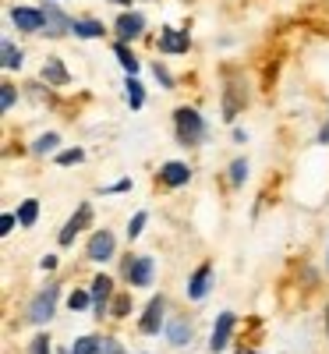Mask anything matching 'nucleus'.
Here are the masks:
<instances>
[{
    "mask_svg": "<svg viewBox=\"0 0 329 354\" xmlns=\"http://www.w3.org/2000/svg\"><path fill=\"white\" fill-rule=\"evenodd\" d=\"M174 124H177V138H181L184 145H198V142L205 138V121H202L195 110H188V107H181V110L174 114Z\"/></svg>",
    "mask_w": 329,
    "mask_h": 354,
    "instance_id": "f257e3e1",
    "label": "nucleus"
},
{
    "mask_svg": "<svg viewBox=\"0 0 329 354\" xmlns=\"http://www.w3.org/2000/svg\"><path fill=\"white\" fill-rule=\"evenodd\" d=\"M57 294H60V287H57V283H50V287H43V290H39V294L32 298V305H29V323L43 326L47 319H53Z\"/></svg>",
    "mask_w": 329,
    "mask_h": 354,
    "instance_id": "f03ea898",
    "label": "nucleus"
},
{
    "mask_svg": "<svg viewBox=\"0 0 329 354\" xmlns=\"http://www.w3.org/2000/svg\"><path fill=\"white\" fill-rule=\"evenodd\" d=\"M244 99H248V92H244L241 78H237V75H227V96H223V117H227V121H234V117H237V110L244 107Z\"/></svg>",
    "mask_w": 329,
    "mask_h": 354,
    "instance_id": "7ed1b4c3",
    "label": "nucleus"
},
{
    "mask_svg": "<svg viewBox=\"0 0 329 354\" xmlns=\"http://www.w3.org/2000/svg\"><path fill=\"white\" fill-rule=\"evenodd\" d=\"M124 277L135 283V287H146L153 280V259H128L124 262Z\"/></svg>",
    "mask_w": 329,
    "mask_h": 354,
    "instance_id": "20e7f679",
    "label": "nucleus"
},
{
    "mask_svg": "<svg viewBox=\"0 0 329 354\" xmlns=\"http://www.w3.org/2000/svg\"><path fill=\"white\" fill-rule=\"evenodd\" d=\"M231 333H234V312H220V319H216V329H213L209 347H213V351H223V347L231 344Z\"/></svg>",
    "mask_w": 329,
    "mask_h": 354,
    "instance_id": "39448f33",
    "label": "nucleus"
},
{
    "mask_svg": "<svg viewBox=\"0 0 329 354\" xmlns=\"http://www.w3.org/2000/svg\"><path fill=\"white\" fill-rule=\"evenodd\" d=\"M92 223V205H81V210L64 223V231H60V244H71L75 241V234L81 231V227H89Z\"/></svg>",
    "mask_w": 329,
    "mask_h": 354,
    "instance_id": "423d86ee",
    "label": "nucleus"
},
{
    "mask_svg": "<svg viewBox=\"0 0 329 354\" xmlns=\"http://www.w3.org/2000/svg\"><path fill=\"white\" fill-rule=\"evenodd\" d=\"M110 290H114V280L107 273H99L92 280V308H96V316L103 319V312H107V301H110Z\"/></svg>",
    "mask_w": 329,
    "mask_h": 354,
    "instance_id": "0eeeda50",
    "label": "nucleus"
},
{
    "mask_svg": "<svg viewBox=\"0 0 329 354\" xmlns=\"http://www.w3.org/2000/svg\"><path fill=\"white\" fill-rule=\"evenodd\" d=\"M43 14H47V25H43V29H47V36H53V39H57V36H68V32L75 29V22H68V18L60 14V8H53V4H47Z\"/></svg>",
    "mask_w": 329,
    "mask_h": 354,
    "instance_id": "6e6552de",
    "label": "nucleus"
},
{
    "mask_svg": "<svg viewBox=\"0 0 329 354\" xmlns=\"http://www.w3.org/2000/svg\"><path fill=\"white\" fill-rule=\"evenodd\" d=\"M14 25L22 29V32H36V29H43L47 25V14L43 11H32V8H14Z\"/></svg>",
    "mask_w": 329,
    "mask_h": 354,
    "instance_id": "1a4fd4ad",
    "label": "nucleus"
},
{
    "mask_svg": "<svg viewBox=\"0 0 329 354\" xmlns=\"http://www.w3.org/2000/svg\"><path fill=\"white\" fill-rule=\"evenodd\" d=\"M114 255V234H92V241H89V259L92 262H107Z\"/></svg>",
    "mask_w": 329,
    "mask_h": 354,
    "instance_id": "9d476101",
    "label": "nucleus"
},
{
    "mask_svg": "<svg viewBox=\"0 0 329 354\" xmlns=\"http://www.w3.org/2000/svg\"><path fill=\"white\" fill-rule=\"evenodd\" d=\"M209 277H213V269H209V266H198V273H195L192 283H188L192 301H202V298H205V290H209Z\"/></svg>",
    "mask_w": 329,
    "mask_h": 354,
    "instance_id": "9b49d317",
    "label": "nucleus"
},
{
    "mask_svg": "<svg viewBox=\"0 0 329 354\" xmlns=\"http://www.w3.org/2000/svg\"><path fill=\"white\" fill-rule=\"evenodd\" d=\"M163 181L170 184V188H181V184H188V177H192V170L184 163H167L163 166V174H159Z\"/></svg>",
    "mask_w": 329,
    "mask_h": 354,
    "instance_id": "f8f14e48",
    "label": "nucleus"
},
{
    "mask_svg": "<svg viewBox=\"0 0 329 354\" xmlns=\"http://www.w3.org/2000/svg\"><path fill=\"white\" fill-rule=\"evenodd\" d=\"M159 323H163V298H153L146 319H142V333H159Z\"/></svg>",
    "mask_w": 329,
    "mask_h": 354,
    "instance_id": "ddd939ff",
    "label": "nucleus"
},
{
    "mask_svg": "<svg viewBox=\"0 0 329 354\" xmlns=\"http://www.w3.org/2000/svg\"><path fill=\"white\" fill-rule=\"evenodd\" d=\"M159 50H163V53H184V50H188V36L167 29V32L159 36Z\"/></svg>",
    "mask_w": 329,
    "mask_h": 354,
    "instance_id": "4468645a",
    "label": "nucleus"
},
{
    "mask_svg": "<svg viewBox=\"0 0 329 354\" xmlns=\"http://www.w3.org/2000/svg\"><path fill=\"white\" fill-rule=\"evenodd\" d=\"M142 29H146L142 14H120V18H117V32H120V39H135Z\"/></svg>",
    "mask_w": 329,
    "mask_h": 354,
    "instance_id": "2eb2a0df",
    "label": "nucleus"
},
{
    "mask_svg": "<svg viewBox=\"0 0 329 354\" xmlns=\"http://www.w3.org/2000/svg\"><path fill=\"white\" fill-rule=\"evenodd\" d=\"M167 337H170V344H177V347H188V344H192V326L184 323V319H174V323L167 326Z\"/></svg>",
    "mask_w": 329,
    "mask_h": 354,
    "instance_id": "dca6fc26",
    "label": "nucleus"
},
{
    "mask_svg": "<svg viewBox=\"0 0 329 354\" xmlns=\"http://www.w3.org/2000/svg\"><path fill=\"white\" fill-rule=\"evenodd\" d=\"M43 81H50V86H68V71L60 60H47L43 64Z\"/></svg>",
    "mask_w": 329,
    "mask_h": 354,
    "instance_id": "f3484780",
    "label": "nucleus"
},
{
    "mask_svg": "<svg viewBox=\"0 0 329 354\" xmlns=\"http://www.w3.org/2000/svg\"><path fill=\"white\" fill-rule=\"evenodd\" d=\"M0 60H4V68H22V50H18L14 43H4V47H0Z\"/></svg>",
    "mask_w": 329,
    "mask_h": 354,
    "instance_id": "a211bd4d",
    "label": "nucleus"
},
{
    "mask_svg": "<svg viewBox=\"0 0 329 354\" xmlns=\"http://www.w3.org/2000/svg\"><path fill=\"white\" fill-rule=\"evenodd\" d=\"M36 216H39V202H36V199H25L22 210H18V223H22V227H32Z\"/></svg>",
    "mask_w": 329,
    "mask_h": 354,
    "instance_id": "6ab92c4d",
    "label": "nucleus"
},
{
    "mask_svg": "<svg viewBox=\"0 0 329 354\" xmlns=\"http://www.w3.org/2000/svg\"><path fill=\"white\" fill-rule=\"evenodd\" d=\"M71 32L81 36V39H99V36H103V25H99V22H75Z\"/></svg>",
    "mask_w": 329,
    "mask_h": 354,
    "instance_id": "aec40b11",
    "label": "nucleus"
},
{
    "mask_svg": "<svg viewBox=\"0 0 329 354\" xmlns=\"http://www.w3.org/2000/svg\"><path fill=\"white\" fill-rule=\"evenodd\" d=\"M71 354H99V340L96 337H81V340H75Z\"/></svg>",
    "mask_w": 329,
    "mask_h": 354,
    "instance_id": "412c9836",
    "label": "nucleus"
},
{
    "mask_svg": "<svg viewBox=\"0 0 329 354\" xmlns=\"http://www.w3.org/2000/svg\"><path fill=\"white\" fill-rule=\"evenodd\" d=\"M117 57H120V64H124V71H128V75H135V71H138V60H135V53H131L128 47H117Z\"/></svg>",
    "mask_w": 329,
    "mask_h": 354,
    "instance_id": "4be33fe9",
    "label": "nucleus"
},
{
    "mask_svg": "<svg viewBox=\"0 0 329 354\" xmlns=\"http://www.w3.org/2000/svg\"><path fill=\"white\" fill-rule=\"evenodd\" d=\"M142 99H146V89H142L138 81H128V103H131V110L142 107Z\"/></svg>",
    "mask_w": 329,
    "mask_h": 354,
    "instance_id": "5701e85b",
    "label": "nucleus"
},
{
    "mask_svg": "<svg viewBox=\"0 0 329 354\" xmlns=\"http://www.w3.org/2000/svg\"><path fill=\"white\" fill-rule=\"evenodd\" d=\"M244 177H248V163H244V160H234V163H231V184H241Z\"/></svg>",
    "mask_w": 329,
    "mask_h": 354,
    "instance_id": "b1692460",
    "label": "nucleus"
},
{
    "mask_svg": "<svg viewBox=\"0 0 329 354\" xmlns=\"http://www.w3.org/2000/svg\"><path fill=\"white\" fill-rule=\"evenodd\" d=\"M114 316H128V312H131V294H120V298H114Z\"/></svg>",
    "mask_w": 329,
    "mask_h": 354,
    "instance_id": "393cba45",
    "label": "nucleus"
},
{
    "mask_svg": "<svg viewBox=\"0 0 329 354\" xmlns=\"http://www.w3.org/2000/svg\"><path fill=\"white\" fill-rule=\"evenodd\" d=\"M92 305V298L85 294V290H75L71 294V312H81V308H89Z\"/></svg>",
    "mask_w": 329,
    "mask_h": 354,
    "instance_id": "a878e982",
    "label": "nucleus"
},
{
    "mask_svg": "<svg viewBox=\"0 0 329 354\" xmlns=\"http://www.w3.org/2000/svg\"><path fill=\"white\" fill-rule=\"evenodd\" d=\"M81 156H85L81 149H68V153L57 156V163H60V166H71V163H81Z\"/></svg>",
    "mask_w": 329,
    "mask_h": 354,
    "instance_id": "bb28decb",
    "label": "nucleus"
},
{
    "mask_svg": "<svg viewBox=\"0 0 329 354\" xmlns=\"http://www.w3.org/2000/svg\"><path fill=\"white\" fill-rule=\"evenodd\" d=\"M99 354H124V347H120L114 337H107V340H99Z\"/></svg>",
    "mask_w": 329,
    "mask_h": 354,
    "instance_id": "cd10ccee",
    "label": "nucleus"
},
{
    "mask_svg": "<svg viewBox=\"0 0 329 354\" xmlns=\"http://www.w3.org/2000/svg\"><path fill=\"white\" fill-rule=\"evenodd\" d=\"M53 145H57V135H43V138H36L32 149H36V153H50Z\"/></svg>",
    "mask_w": 329,
    "mask_h": 354,
    "instance_id": "c85d7f7f",
    "label": "nucleus"
},
{
    "mask_svg": "<svg viewBox=\"0 0 329 354\" xmlns=\"http://www.w3.org/2000/svg\"><path fill=\"white\" fill-rule=\"evenodd\" d=\"M32 354H50V337L47 333H39V337L32 340Z\"/></svg>",
    "mask_w": 329,
    "mask_h": 354,
    "instance_id": "c756f323",
    "label": "nucleus"
},
{
    "mask_svg": "<svg viewBox=\"0 0 329 354\" xmlns=\"http://www.w3.org/2000/svg\"><path fill=\"white\" fill-rule=\"evenodd\" d=\"M0 107H4V110L14 107V86H4V89H0Z\"/></svg>",
    "mask_w": 329,
    "mask_h": 354,
    "instance_id": "7c9ffc66",
    "label": "nucleus"
},
{
    "mask_svg": "<svg viewBox=\"0 0 329 354\" xmlns=\"http://www.w3.org/2000/svg\"><path fill=\"white\" fill-rule=\"evenodd\" d=\"M142 227H146V213H138V216L128 223V238H138V234H142Z\"/></svg>",
    "mask_w": 329,
    "mask_h": 354,
    "instance_id": "2f4dec72",
    "label": "nucleus"
},
{
    "mask_svg": "<svg viewBox=\"0 0 329 354\" xmlns=\"http://www.w3.org/2000/svg\"><path fill=\"white\" fill-rule=\"evenodd\" d=\"M0 231H4V234H11V231H14V216H11V213H8L4 220H0Z\"/></svg>",
    "mask_w": 329,
    "mask_h": 354,
    "instance_id": "473e14b6",
    "label": "nucleus"
},
{
    "mask_svg": "<svg viewBox=\"0 0 329 354\" xmlns=\"http://www.w3.org/2000/svg\"><path fill=\"white\" fill-rule=\"evenodd\" d=\"M156 78H159V81H163V86H174V78H170V75H167V71H163V68H159V64H156Z\"/></svg>",
    "mask_w": 329,
    "mask_h": 354,
    "instance_id": "72a5a7b5",
    "label": "nucleus"
},
{
    "mask_svg": "<svg viewBox=\"0 0 329 354\" xmlns=\"http://www.w3.org/2000/svg\"><path fill=\"white\" fill-rule=\"evenodd\" d=\"M39 266H43V269H57V259H53V255H47V259L39 262Z\"/></svg>",
    "mask_w": 329,
    "mask_h": 354,
    "instance_id": "f704fd0d",
    "label": "nucleus"
},
{
    "mask_svg": "<svg viewBox=\"0 0 329 354\" xmlns=\"http://www.w3.org/2000/svg\"><path fill=\"white\" fill-rule=\"evenodd\" d=\"M319 142H329V124H326V128L319 131Z\"/></svg>",
    "mask_w": 329,
    "mask_h": 354,
    "instance_id": "c9c22d12",
    "label": "nucleus"
},
{
    "mask_svg": "<svg viewBox=\"0 0 329 354\" xmlns=\"http://www.w3.org/2000/svg\"><path fill=\"white\" fill-rule=\"evenodd\" d=\"M237 354H255V351H244V347H241V351H237Z\"/></svg>",
    "mask_w": 329,
    "mask_h": 354,
    "instance_id": "e433bc0d",
    "label": "nucleus"
},
{
    "mask_svg": "<svg viewBox=\"0 0 329 354\" xmlns=\"http://www.w3.org/2000/svg\"><path fill=\"white\" fill-rule=\"evenodd\" d=\"M326 329H329V308H326Z\"/></svg>",
    "mask_w": 329,
    "mask_h": 354,
    "instance_id": "4c0bfd02",
    "label": "nucleus"
},
{
    "mask_svg": "<svg viewBox=\"0 0 329 354\" xmlns=\"http://www.w3.org/2000/svg\"><path fill=\"white\" fill-rule=\"evenodd\" d=\"M117 4H131V0H117Z\"/></svg>",
    "mask_w": 329,
    "mask_h": 354,
    "instance_id": "58836bf2",
    "label": "nucleus"
}]
</instances>
